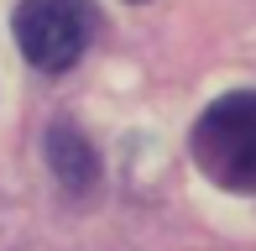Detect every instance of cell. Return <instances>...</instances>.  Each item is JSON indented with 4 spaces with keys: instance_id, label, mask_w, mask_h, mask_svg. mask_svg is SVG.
<instances>
[{
    "instance_id": "obj_1",
    "label": "cell",
    "mask_w": 256,
    "mask_h": 251,
    "mask_svg": "<svg viewBox=\"0 0 256 251\" xmlns=\"http://www.w3.org/2000/svg\"><path fill=\"white\" fill-rule=\"evenodd\" d=\"M194 162L209 184L256 194V94L236 89V94L214 100L194 126Z\"/></svg>"
},
{
    "instance_id": "obj_2",
    "label": "cell",
    "mask_w": 256,
    "mask_h": 251,
    "mask_svg": "<svg viewBox=\"0 0 256 251\" xmlns=\"http://www.w3.org/2000/svg\"><path fill=\"white\" fill-rule=\"evenodd\" d=\"M89 16L84 0H21L16 6V48L42 74H68L89 48Z\"/></svg>"
},
{
    "instance_id": "obj_3",
    "label": "cell",
    "mask_w": 256,
    "mask_h": 251,
    "mask_svg": "<svg viewBox=\"0 0 256 251\" xmlns=\"http://www.w3.org/2000/svg\"><path fill=\"white\" fill-rule=\"evenodd\" d=\"M48 152H52V168H58V178H63L68 188H89L94 184V152H89V142L74 131V126H52V136H48Z\"/></svg>"
}]
</instances>
